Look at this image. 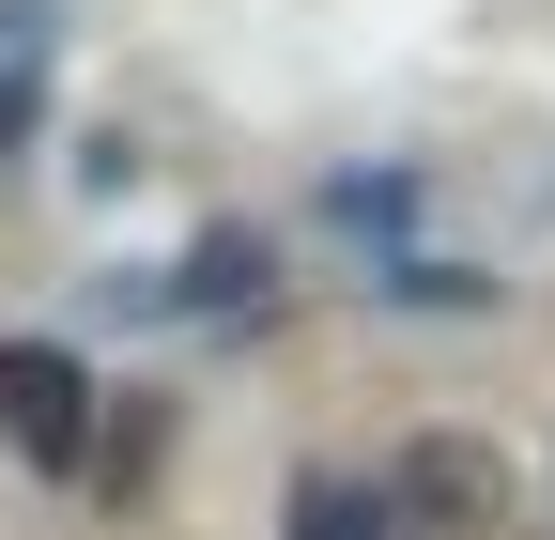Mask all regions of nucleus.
<instances>
[{"label": "nucleus", "mask_w": 555, "mask_h": 540, "mask_svg": "<svg viewBox=\"0 0 555 540\" xmlns=\"http://www.w3.org/2000/svg\"><path fill=\"white\" fill-rule=\"evenodd\" d=\"M294 540H386V494H356V479H294V510H278Z\"/></svg>", "instance_id": "obj_3"}, {"label": "nucleus", "mask_w": 555, "mask_h": 540, "mask_svg": "<svg viewBox=\"0 0 555 540\" xmlns=\"http://www.w3.org/2000/svg\"><path fill=\"white\" fill-rule=\"evenodd\" d=\"M247 279H262V247H247V232H217V247H201V262H185V309H232Z\"/></svg>", "instance_id": "obj_4"}, {"label": "nucleus", "mask_w": 555, "mask_h": 540, "mask_svg": "<svg viewBox=\"0 0 555 540\" xmlns=\"http://www.w3.org/2000/svg\"><path fill=\"white\" fill-rule=\"evenodd\" d=\"M0 433H16L31 463H78L93 448V371L62 340H0Z\"/></svg>", "instance_id": "obj_2"}, {"label": "nucleus", "mask_w": 555, "mask_h": 540, "mask_svg": "<svg viewBox=\"0 0 555 540\" xmlns=\"http://www.w3.org/2000/svg\"><path fill=\"white\" fill-rule=\"evenodd\" d=\"M386 540H509V463L478 433H416L386 479Z\"/></svg>", "instance_id": "obj_1"}]
</instances>
